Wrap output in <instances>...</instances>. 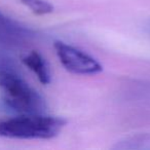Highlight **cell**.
Returning a JSON list of instances; mask_svg holds the SVG:
<instances>
[{
  "mask_svg": "<svg viewBox=\"0 0 150 150\" xmlns=\"http://www.w3.org/2000/svg\"><path fill=\"white\" fill-rule=\"evenodd\" d=\"M66 125L60 117L47 116L42 113L21 114L0 120V137L9 139H42L54 138Z\"/></svg>",
  "mask_w": 150,
  "mask_h": 150,
  "instance_id": "1",
  "label": "cell"
},
{
  "mask_svg": "<svg viewBox=\"0 0 150 150\" xmlns=\"http://www.w3.org/2000/svg\"><path fill=\"white\" fill-rule=\"evenodd\" d=\"M0 90L4 103L20 114H37L44 110V101L23 78L9 69H0Z\"/></svg>",
  "mask_w": 150,
  "mask_h": 150,
  "instance_id": "2",
  "label": "cell"
},
{
  "mask_svg": "<svg viewBox=\"0 0 150 150\" xmlns=\"http://www.w3.org/2000/svg\"><path fill=\"white\" fill-rule=\"evenodd\" d=\"M54 46L61 64L69 72L79 75H94L103 70L102 65L96 59L74 46L63 41H56Z\"/></svg>",
  "mask_w": 150,
  "mask_h": 150,
  "instance_id": "3",
  "label": "cell"
},
{
  "mask_svg": "<svg viewBox=\"0 0 150 150\" xmlns=\"http://www.w3.org/2000/svg\"><path fill=\"white\" fill-rule=\"evenodd\" d=\"M22 62L26 67L33 71L42 84H48L52 81V75L47 63L38 52L32 50L28 52L22 58Z\"/></svg>",
  "mask_w": 150,
  "mask_h": 150,
  "instance_id": "4",
  "label": "cell"
},
{
  "mask_svg": "<svg viewBox=\"0 0 150 150\" xmlns=\"http://www.w3.org/2000/svg\"><path fill=\"white\" fill-rule=\"evenodd\" d=\"M29 31L0 13V38L7 41H19L29 37Z\"/></svg>",
  "mask_w": 150,
  "mask_h": 150,
  "instance_id": "5",
  "label": "cell"
},
{
  "mask_svg": "<svg viewBox=\"0 0 150 150\" xmlns=\"http://www.w3.org/2000/svg\"><path fill=\"white\" fill-rule=\"evenodd\" d=\"M21 2L37 16L48 15L54 11V6L46 0H21Z\"/></svg>",
  "mask_w": 150,
  "mask_h": 150,
  "instance_id": "6",
  "label": "cell"
}]
</instances>
